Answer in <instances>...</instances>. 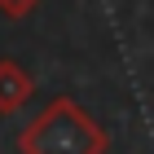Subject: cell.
<instances>
[{
  "label": "cell",
  "mask_w": 154,
  "mask_h": 154,
  "mask_svg": "<svg viewBox=\"0 0 154 154\" xmlns=\"http://www.w3.org/2000/svg\"><path fill=\"white\" fill-rule=\"evenodd\" d=\"M106 145H110V132L75 97H53L18 132L22 154H106Z\"/></svg>",
  "instance_id": "6da1fadb"
},
{
  "label": "cell",
  "mask_w": 154,
  "mask_h": 154,
  "mask_svg": "<svg viewBox=\"0 0 154 154\" xmlns=\"http://www.w3.org/2000/svg\"><path fill=\"white\" fill-rule=\"evenodd\" d=\"M35 9H40V0H0V13H5V18H13V22L31 18Z\"/></svg>",
  "instance_id": "3957f363"
},
{
  "label": "cell",
  "mask_w": 154,
  "mask_h": 154,
  "mask_svg": "<svg viewBox=\"0 0 154 154\" xmlns=\"http://www.w3.org/2000/svg\"><path fill=\"white\" fill-rule=\"evenodd\" d=\"M31 93H35L31 71L13 57H0V115H18L31 101Z\"/></svg>",
  "instance_id": "7a4b0ae2"
}]
</instances>
